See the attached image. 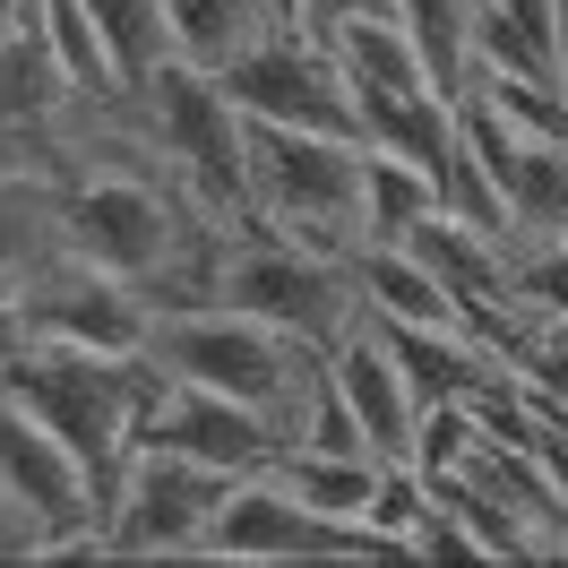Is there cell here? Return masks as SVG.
Segmentation results:
<instances>
[{"mask_svg": "<svg viewBox=\"0 0 568 568\" xmlns=\"http://www.w3.org/2000/svg\"><path fill=\"white\" fill-rule=\"evenodd\" d=\"M164 379L173 371L155 354H95V345H36L27 362H9V396L70 439L104 499L130 474V457H139V430L155 414Z\"/></svg>", "mask_w": 568, "mask_h": 568, "instance_id": "6da1fadb", "label": "cell"}, {"mask_svg": "<svg viewBox=\"0 0 568 568\" xmlns=\"http://www.w3.org/2000/svg\"><path fill=\"white\" fill-rule=\"evenodd\" d=\"M155 362L173 379H190V388L258 405L284 430V448H293V423H302V405H311V388H320V371L336 354H320V345H302V336H284L267 320H250L233 302H207V311H173L155 327Z\"/></svg>", "mask_w": 568, "mask_h": 568, "instance_id": "7a4b0ae2", "label": "cell"}, {"mask_svg": "<svg viewBox=\"0 0 568 568\" xmlns=\"http://www.w3.org/2000/svg\"><path fill=\"white\" fill-rule=\"evenodd\" d=\"M199 215L207 207L181 190L173 164H70L61 173V242L112 276H130L139 293L181 258Z\"/></svg>", "mask_w": 568, "mask_h": 568, "instance_id": "3957f363", "label": "cell"}, {"mask_svg": "<svg viewBox=\"0 0 568 568\" xmlns=\"http://www.w3.org/2000/svg\"><path fill=\"white\" fill-rule=\"evenodd\" d=\"M362 155L371 146L336 139V130L250 121V224L284 233L302 250H327V258H354L362 250Z\"/></svg>", "mask_w": 568, "mask_h": 568, "instance_id": "277c9868", "label": "cell"}, {"mask_svg": "<svg viewBox=\"0 0 568 568\" xmlns=\"http://www.w3.org/2000/svg\"><path fill=\"white\" fill-rule=\"evenodd\" d=\"M139 112L164 146V164L181 173V190L224 224H250V121L224 95V78L173 61L139 87Z\"/></svg>", "mask_w": 568, "mask_h": 568, "instance_id": "5b68a950", "label": "cell"}, {"mask_svg": "<svg viewBox=\"0 0 568 568\" xmlns=\"http://www.w3.org/2000/svg\"><path fill=\"white\" fill-rule=\"evenodd\" d=\"M224 302L250 311V320L284 327L302 345L336 354L362 327V293H354V258H327V250H302L284 233H258L242 224L233 233V258H224Z\"/></svg>", "mask_w": 568, "mask_h": 568, "instance_id": "8992f818", "label": "cell"}, {"mask_svg": "<svg viewBox=\"0 0 568 568\" xmlns=\"http://www.w3.org/2000/svg\"><path fill=\"white\" fill-rule=\"evenodd\" d=\"M233 491V474L181 457V448H155L139 439L130 474L112 483L104 526H95V560H199L215 508Z\"/></svg>", "mask_w": 568, "mask_h": 568, "instance_id": "52a82bcc", "label": "cell"}, {"mask_svg": "<svg viewBox=\"0 0 568 568\" xmlns=\"http://www.w3.org/2000/svg\"><path fill=\"white\" fill-rule=\"evenodd\" d=\"M199 560H405V551L379 542L371 526H336L320 508H302L276 474H242L215 508Z\"/></svg>", "mask_w": 568, "mask_h": 568, "instance_id": "ba28073f", "label": "cell"}, {"mask_svg": "<svg viewBox=\"0 0 568 568\" xmlns=\"http://www.w3.org/2000/svg\"><path fill=\"white\" fill-rule=\"evenodd\" d=\"M224 95L250 112V121H284V130H336V139H362V112H354V87H345V61L327 52V43L276 36L242 52L233 70H224Z\"/></svg>", "mask_w": 568, "mask_h": 568, "instance_id": "9c48e42d", "label": "cell"}, {"mask_svg": "<svg viewBox=\"0 0 568 568\" xmlns=\"http://www.w3.org/2000/svg\"><path fill=\"white\" fill-rule=\"evenodd\" d=\"M27 311H36L43 345H95V354H155V327H164V311L139 284L95 267V258H78V250H61L27 284Z\"/></svg>", "mask_w": 568, "mask_h": 568, "instance_id": "30bf717a", "label": "cell"}, {"mask_svg": "<svg viewBox=\"0 0 568 568\" xmlns=\"http://www.w3.org/2000/svg\"><path fill=\"white\" fill-rule=\"evenodd\" d=\"M139 439H155V448H181V457L215 465V474H276L284 457V430L258 414V405H242V396H215V388H190V379H164V396H155V414H146Z\"/></svg>", "mask_w": 568, "mask_h": 568, "instance_id": "8fae6325", "label": "cell"}, {"mask_svg": "<svg viewBox=\"0 0 568 568\" xmlns=\"http://www.w3.org/2000/svg\"><path fill=\"white\" fill-rule=\"evenodd\" d=\"M336 388L354 396L362 414V439H371V457H414V430H423V396L405 379V362L388 354V336L362 320L345 345H336Z\"/></svg>", "mask_w": 568, "mask_h": 568, "instance_id": "7c38bea8", "label": "cell"}, {"mask_svg": "<svg viewBox=\"0 0 568 568\" xmlns=\"http://www.w3.org/2000/svg\"><path fill=\"white\" fill-rule=\"evenodd\" d=\"M354 293H362V320H379V327H465V302L423 267L414 242H362Z\"/></svg>", "mask_w": 568, "mask_h": 568, "instance_id": "4fadbf2b", "label": "cell"}, {"mask_svg": "<svg viewBox=\"0 0 568 568\" xmlns=\"http://www.w3.org/2000/svg\"><path fill=\"white\" fill-rule=\"evenodd\" d=\"M61 250V173L0 164V293H27Z\"/></svg>", "mask_w": 568, "mask_h": 568, "instance_id": "5bb4252c", "label": "cell"}, {"mask_svg": "<svg viewBox=\"0 0 568 568\" xmlns=\"http://www.w3.org/2000/svg\"><path fill=\"white\" fill-rule=\"evenodd\" d=\"M474 61H483V78L491 70L568 78L560 70V0H483L474 9Z\"/></svg>", "mask_w": 568, "mask_h": 568, "instance_id": "9a60e30c", "label": "cell"}, {"mask_svg": "<svg viewBox=\"0 0 568 568\" xmlns=\"http://www.w3.org/2000/svg\"><path fill=\"white\" fill-rule=\"evenodd\" d=\"M164 9H173V52L190 70H215V78L284 27L267 0H164Z\"/></svg>", "mask_w": 568, "mask_h": 568, "instance_id": "2e32d148", "label": "cell"}, {"mask_svg": "<svg viewBox=\"0 0 568 568\" xmlns=\"http://www.w3.org/2000/svg\"><path fill=\"white\" fill-rule=\"evenodd\" d=\"M379 465L388 457H327V448H284L276 457V483L302 508H320L336 526H362L371 517V491H379Z\"/></svg>", "mask_w": 568, "mask_h": 568, "instance_id": "e0dca14e", "label": "cell"}, {"mask_svg": "<svg viewBox=\"0 0 568 568\" xmlns=\"http://www.w3.org/2000/svg\"><path fill=\"white\" fill-rule=\"evenodd\" d=\"M95 9V36H104L112 70H121V95H139L155 70H173V9L164 0H87Z\"/></svg>", "mask_w": 568, "mask_h": 568, "instance_id": "ac0fdd59", "label": "cell"}, {"mask_svg": "<svg viewBox=\"0 0 568 568\" xmlns=\"http://www.w3.org/2000/svg\"><path fill=\"white\" fill-rule=\"evenodd\" d=\"M430 207H439V190L414 155H388V146L362 155V242H405Z\"/></svg>", "mask_w": 568, "mask_h": 568, "instance_id": "d6986e66", "label": "cell"}, {"mask_svg": "<svg viewBox=\"0 0 568 568\" xmlns=\"http://www.w3.org/2000/svg\"><path fill=\"white\" fill-rule=\"evenodd\" d=\"M499 121H517L526 139H560L568 146V78H517V70H491L474 87Z\"/></svg>", "mask_w": 568, "mask_h": 568, "instance_id": "ffe728a7", "label": "cell"}, {"mask_svg": "<svg viewBox=\"0 0 568 568\" xmlns=\"http://www.w3.org/2000/svg\"><path fill=\"white\" fill-rule=\"evenodd\" d=\"M508 267H517V302L568 320V242H508Z\"/></svg>", "mask_w": 568, "mask_h": 568, "instance_id": "44dd1931", "label": "cell"}, {"mask_svg": "<svg viewBox=\"0 0 568 568\" xmlns=\"http://www.w3.org/2000/svg\"><path fill=\"white\" fill-rule=\"evenodd\" d=\"M362 18H405V0H302V9H293V36H311V43L336 52V36L362 27Z\"/></svg>", "mask_w": 568, "mask_h": 568, "instance_id": "7402d4cb", "label": "cell"}, {"mask_svg": "<svg viewBox=\"0 0 568 568\" xmlns=\"http://www.w3.org/2000/svg\"><path fill=\"white\" fill-rule=\"evenodd\" d=\"M517 371H526V388L542 396L551 414H568V320L542 327V336L526 345V362H517Z\"/></svg>", "mask_w": 568, "mask_h": 568, "instance_id": "603a6c76", "label": "cell"}, {"mask_svg": "<svg viewBox=\"0 0 568 568\" xmlns=\"http://www.w3.org/2000/svg\"><path fill=\"white\" fill-rule=\"evenodd\" d=\"M0 560H27V526H18V508L0 491Z\"/></svg>", "mask_w": 568, "mask_h": 568, "instance_id": "cb8c5ba5", "label": "cell"}, {"mask_svg": "<svg viewBox=\"0 0 568 568\" xmlns=\"http://www.w3.org/2000/svg\"><path fill=\"white\" fill-rule=\"evenodd\" d=\"M267 9H276V18H284V27H293V9H302V0H267Z\"/></svg>", "mask_w": 568, "mask_h": 568, "instance_id": "d4e9b609", "label": "cell"}, {"mask_svg": "<svg viewBox=\"0 0 568 568\" xmlns=\"http://www.w3.org/2000/svg\"><path fill=\"white\" fill-rule=\"evenodd\" d=\"M0 396H9V379H0Z\"/></svg>", "mask_w": 568, "mask_h": 568, "instance_id": "484cf974", "label": "cell"}]
</instances>
